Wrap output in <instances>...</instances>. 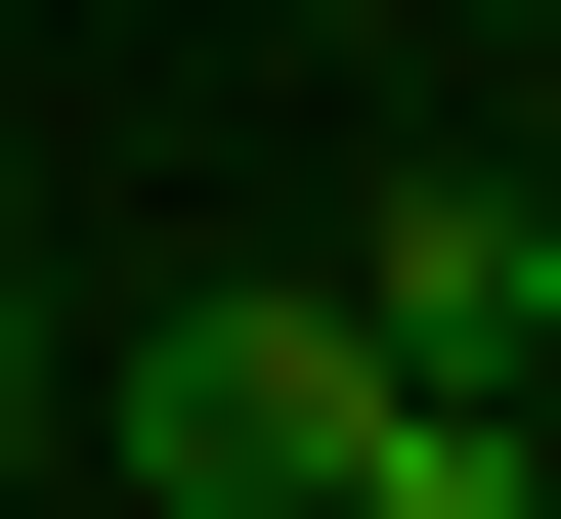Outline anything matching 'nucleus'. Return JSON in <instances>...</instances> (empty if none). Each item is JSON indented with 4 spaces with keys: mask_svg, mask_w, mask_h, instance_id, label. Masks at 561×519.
I'll return each instance as SVG.
<instances>
[{
    "mask_svg": "<svg viewBox=\"0 0 561 519\" xmlns=\"http://www.w3.org/2000/svg\"><path fill=\"white\" fill-rule=\"evenodd\" d=\"M44 433H87V347H44V260H0V476H44Z\"/></svg>",
    "mask_w": 561,
    "mask_h": 519,
    "instance_id": "nucleus-4",
    "label": "nucleus"
},
{
    "mask_svg": "<svg viewBox=\"0 0 561 519\" xmlns=\"http://www.w3.org/2000/svg\"><path fill=\"white\" fill-rule=\"evenodd\" d=\"M389 390H432V347H389L346 260H260V303H130V476H173V519H346V433H389Z\"/></svg>",
    "mask_w": 561,
    "mask_h": 519,
    "instance_id": "nucleus-1",
    "label": "nucleus"
},
{
    "mask_svg": "<svg viewBox=\"0 0 561 519\" xmlns=\"http://www.w3.org/2000/svg\"><path fill=\"white\" fill-rule=\"evenodd\" d=\"M346 519H561V476H518V390H389V433H346Z\"/></svg>",
    "mask_w": 561,
    "mask_h": 519,
    "instance_id": "nucleus-3",
    "label": "nucleus"
},
{
    "mask_svg": "<svg viewBox=\"0 0 561 519\" xmlns=\"http://www.w3.org/2000/svg\"><path fill=\"white\" fill-rule=\"evenodd\" d=\"M346 303H389L432 390H518V347H561V217H518V173H389V217H346Z\"/></svg>",
    "mask_w": 561,
    "mask_h": 519,
    "instance_id": "nucleus-2",
    "label": "nucleus"
}]
</instances>
